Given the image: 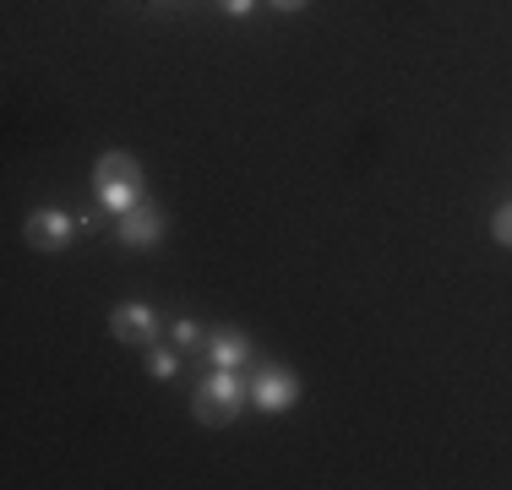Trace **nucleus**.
I'll list each match as a JSON object with an SVG mask.
<instances>
[{
  "label": "nucleus",
  "mask_w": 512,
  "mask_h": 490,
  "mask_svg": "<svg viewBox=\"0 0 512 490\" xmlns=\"http://www.w3.org/2000/svg\"><path fill=\"white\" fill-rule=\"evenodd\" d=\"M246 398H251L246 376L229 371V365H213L207 382H202V392H197V403H191V414H197L202 425H229L240 409H246Z\"/></svg>",
  "instance_id": "obj_1"
},
{
  "label": "nucleus",
  "mask_w": 512,
  "mask_h": 490,
  "mask_svg": "<svg viewBox=\"0 0 512 490\" xmlns=\"http://www.w3.org/2000/svg\"><path fill=\"white\" fill-rule=\"evenodd\" d=\"M295 398H300V376L295 371H284V365H256L251 371V403L256 409L284 414V409H295Z\"/></svg>",
  "instance_id": "obj_2"
},
{
  "label": "nucleus",
  "mask_w": 512,
  "mask_h": 490,
  "mask_svg": "<svg viewBox=\"0 0 512 490\" xmlns=\"http://www.w3.org/2000/svg\"><path fill=\"white\" fill-rule=\"evenodd\" d=\"M109 333H115L120 343H131V349H153V343H158V316H153V305H142V300L115 305V316H109Z\"/></svg>",
  "instance_id": "obj_3"
},
{
  "label": "nucleus",
  "mask_w": 512,
  "mask_h": 490,
  "mask_svg": "<svg viewBox=\"0 0 512 490\" xmlns=\"http://www.w3.org/2000/svg\"><path fill=\"white\" fill-rule=\"evenodd\" d=\"M77 229H82V218L60 213V207H39V213L28 218V245L33 251H60Z\"/></svg>",
  "instance_id": "obj_4"
},
{
  "label": "nucleus",
  "mask_w": 512,
  "mask_h": 490,
  "mask_svg": "<svg viewBox=\"0 0 512 490\" xmlns=\"http://www.w3.org/2000/svg\"><path fill=\"white\" fill-rule=\"evenodd\" d=\"M115 240L120 245H153V240H164V213H158L153 202H137L131 213L115 218Z\"/></svg>",
  "instance_id": "obj_5"
},
{
  "label": "nucleus",
  "mask_w": 512,
  "mask_h": 490,
  "mask_svg": "<svg viewBox=\"0 0 512 490\" xmlns=\"http://www.w3.org/2000/svg\"><path fill=\"white\" fill-rule=\"evenodd\" d=\"M202 354H207L213 365L246 371V365H251V338H246V333H235V327H213V333H207V343H202Z\"/></svg>",
  "instance_id": "obj_6"
},
{
  "label": "nucleus",
  "mask_w": 512,
  "mask_h": 490,
  "mask_svg": "<svg viewBox=\"0 0 512 490\" xmlns=\"http://www.w3.org/2000/svg\"><path fill=\"white\" fill-rule=\"evenodd\" d=\"M93 186H99V202H104L115 218L131 213L137 202H148V196H142V186H131V180H93Z\"/></svg>",
  "instance_id": "obj_7"
},
{
  "label": "nucleus",
  "mask_w": 512,
  "mask_h": 490,
  "mask_svg": "<svg viewBox=\"0 0 512 490\" xmlns=\"http://www.w3.org/2000/svg\"><path fill=\"white\" fill-rule=\"evenodd\" d=\"M93 180H131V186H142V164L131 153H104L99 169H93Z\"/></svg>",
  "instance_id": "obj_8"
},
{
  "label": "nucleus",
  "mask_w": 512,
  "mask_h": 490,
  "mask_svg": "<svg viewBox=\"0 0 512 490\" xmlns=\"http://www.w3.org/2000/svg\"><path fill=\"white\" fill-rule=\"evenodd\" d=\"M148 371L158 376V382H175V371H180V360L169 349H148Z\"/></svg>",
  "instance_id": "obj_9"
},
{
  "label": "nucleus",
  "mask_w": 512,
  "mask_h": 490,
  "mask_svg": "<svg viewBox=\"0 0 512 490\" xmlns=\"http://www.w3.org/2000/svg\"><path fill=\"white\" fill-rule=\"evenodd\" d=\"M169 338H175L180 349H202V343H207V333L197 322H175V327H169Z\"/></svg>",
  "instance_id": "obj_10"
},
{
  "label": "nucleus",
  "mask_w": 512,
  "mask_h": 490,
  "mask_svg": "<svg viewBox=\"0 0 512 490\" xmlns=\"http://www.w3.org/2000/svg\"><path fill=\"white\" fill-rule=\"evenodd\" d=\"M491 235L502 240V245H512V202H502V207L491 213Z\"/></svg>",
  "instance_id": "obj_11"
},
{
  "label": "nucleus",
  "mask_w": 512,
  "mask_h": 490,
  "mask_svg": "<svg viewBox=\"0 0 512 490\" xmlns=\"http://www.w3.org/2000/svg\"><path fill=\"white\" fill-rule=\"evenodd\" d=\"M251 6H256V0H224L229 17H251Z\"/></svg>",
  "instance_id": "obj_12"
},
{
  "label": "nucleus",
  "mask_w": 512,
  "mask_h": 490,
  "mask_svg": "<svg viewBox=\"0 0 512 490\" xmlns=\"http://www.w3.org/2000/svg\"><path fill=\"white\" fill-rule=\"evenodd\" d=\"M273 6H278V11H300L306 0H273Z\"/></svg>",
  "instance_id": "obj_13"
}]
</instances>
